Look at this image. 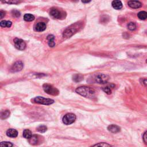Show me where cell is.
<instances>
[{"mask_svg": "<svg viewBox=\"0 0 147 147\" xmlns=\"http://www.w3.org/2000/svg\"><path fill=\"white\" fill-rule=\"evenodd\" d=\"M75 91H76L77 93L84 97H86V98L93 99L96 97V91L93 88L87 87V86L79 87Z\"/></svg>", "mask_w": 147, "mask_h": 147, "instance_id": "obj_1", "label": "cell"}, {"mask_svg": "<svg viewBox=\"0 0 147 147\" xmlns=\"http://www.w3.org/2000/svg\"><path fill=\"white\" fill-rule=\"evenodd\" d=\"M43 88L46 93L49 95H52V96H58L59 93V90L57 88L53 87L52 85H49V84H44L43 86Z\"/></svg>", "mask_w": 147, "mask_h": 147, "instance_id": "obj_2", "label": "cell"}, {"mask_svg": "<svg viewBox=\"0 0 147 147\" xmlns=\"http://www.w3.org/2000/svg\"><path fill=\"white\" fill-rule=\"evenodd\" d=\"M34 102L37 103H39V104L45 105H51L54 102V101L52 99L49 98H45L43 97H36V98H34Z\"/></svg>", "mask_w": 147, "mask_h": 147, "instance_id": "obj_3", "label": "cell"}, {"mask_svg": "<svg viewBox=\"0 0 147 147\" xmlns=\"http://www.w3.org/2000/svg\"><path fill=\"white\" fill-rule=\"evenodd\" d=\"M76 116L73 113H67L63 118V122L66 125H70L75 122Z\"/></svg>", "mask_w": 147, "mask_h": 147, "instance_id": "obj_4", "label": "cell"}, {"mask_svg": "<svg viewBox=\"0 0 147 147\" xmlns=\"http://www.w3.org/2000/svg\"><path fill=\"white\" fill-rule=\"evenodd\" d=\"M96 81L99 84L106 83L109 79V77L104 74H98L95 78Z\"/></svg>", "mask_w": 147, "mask_h": 147, "instance_id": "obj_5", "label": "cell"}, {"mask_svg": "<svg viewBox=\"0 0 147 147\" xmlns=\"http://www.w3.org/2000/svg\"><path fill=\"white\" fill-rule=\"evenodd\" d=\"M14 43L15 47L19 50L23 51L26 48V43L24 42V41L20 39H14Z\"/></svg>", "mask_w": 147, "mask_h": 147, "instance_id": "obj_6", "label": "cell"}, {"mask_svg": "<svg viewBox=\"0 0 147 147\" xmlns=\"http://www.w3.org/2000/svg\"><path fill=\"white\" fill-rule=\"evenodd\" d=\"M24 67V64L22 62L19 61L16 62V63L13 64L12 66L10 68V71L12 72H19L22 70V69Z\"/></svg>", "mask_w": 147, "mask_h": 147, "instance_id": "obj_7", "label": "cell"}, {"mask_svg": "<svg viewBox=\"0 0 147 147\" xmlns=\"http://www.w3.org/2000/svg\"><path fill=\"white\" fill-rule=\"evenodd\" d=\"M77 28L78 27H74V25L71 26L70 27H68L67 29L65 30V31H64L63 33V36L64 38H70L72 34L77 31Z\"/></svg>", "mask_w": 147, "mask_h": 147, "instance_id": "obj_8", "label": "cell"}, {"mask_svg": "<svg viewBox=\"0 0 147 147\" xmlns=\"http://www.w3.org/2000/svg\"><path fill=\"white\" fill-rule=\"evenodd\" d=\"M50 16L52 17L54 19H60L62 17V13L60 10H58L57 8H52L51 9L49 12Z\"/></svg>", "mask_w": 147, "mask_h": 147, "instance_id": "obj_9", "label": "cell"}, {"mask_svg": "<svg viewBox=\"0 0 147 147\" xmlns=\"http://www.w3.org/2000/svg\"><path fill=\"white\" fill-rule=\"evenodd\" d=\"M46 24L44 22H39L36 24L35 27H34V29L37 32H43L46 29Z\"/></svg>", "mask_w": 147, "mask_h": 147, "instance_id": "obj_10", "label": "cell"}, {"mask_svg": "<svg viewBox=\"0 0 147 147\" xmlns=\"http://www.w3.org/2000/svg\"><path fill=\"white\" fill-rule=\"evenodd\" d=\"M129 7L133 9H138L142 6V4L140 1H129L127 3Z\"/></svg>", "mask_w": 147, "mask_h": 147, "instance_id": "obj_11", "label": "cell"}, {"mask_svg": "<svg viewBox=\"0 0 147 147\" xmlns=\"http://www.w3.org/2000/svg\"><path fill=\"white\" fill-rule=\"evenodd\" d=\"M107 130L109 132L113 133H118L120 131L121 128L117 125H110L107 127Z\"/></svg>", "mask_w": 147, "mask_h": 147, "instance_id": "obj_12", "label": "cell"}, {"mask_svg": "<svg viewBox=\"0 0 147 147\" xmlns=\"http://www.w3.org/2000/svg\"><path fill=\"white\" fill-rule=\"evenodd\" d=\"M6 135L9 137L15 138L18 136V132L16 129H9L6 131Z\"/></svg>", "mask_w": 147, "mask_h": 147, "instance_id": "obj_13", "label": "cell"}, {"mask_svg": "<svg viewBox=\"0 0 147 147\" xmlns=\"http://www.w3.org/2000/svg\"><path fill=\"white\" fill-rule=\"evenodd\" d=\"M112 5L113 8L116 10H120L122 8V4L120 1H117V0L113 1L112 2Z\"/></svg>", "mask_w": 147, "mask_h": 147, "instance_id": "obj_14", "label": "cell"}, {"mask_svg": "<svg viewBox=\"0 0 147 147\" xmlns=\"http://www.w3.org/2000/svg\"><path fill=\"white\" fill-rule=\"evenodd\" d=\"M47 39L48 41V45L50 47H53L55 45V36L52 34H49L47 36Z\"/></svg>", "mask_w": 147, "mask_h": 147, "instance_id": "obj_15", "label": "cell"}, {"mask_svg": "<svg viewBox=\"0 0 147 147\" xmlns=\"http://www.w3.org/2000/svg\"><path fill=\"white\" fill-rule=\"evenodd\" d=\"M83 79V76L81 74H76L72 77V80L75 82H79Z\"/></svg>", "mask_w": 147, "mask_h": 147, "instance_id": "obj_16", "label": "cell"}, {"mask_svg": "<svg viewBox=\"0 0 147 147\" xmlns=\"http://www.w3.org/2000/svg\"><path fill=\"white\" fill-rule=\"evenodd\" d=\"M39 141V138L37 135H33L29 139V143L31 145H36Z\"/></svg>", "mask_w": 147, "mask_h": 147, "instance_id": "obj_17", "label": "cell"}, {"mask_svg": "<svg viewBox=\"0 0 147 147\" xmlns=\"http://www.w3.org/2000/svg\"><path fill=\"white\" fill-rule=\"evenodd\" d=\"M137 17L140 20H144L147 19V12L145 11H141L138 13Z\"/></svg>", "mask_w": 147, "mask_h": 147, "instance_id": "obj_18", "label": "cell"}, {"mask_svg": "<svg viewBox=\"0 0 147 147\" xmlns=\"http://www.w3.org/2000/svg\"><path fill=\"white\" fill-rule=\"evenodd\" d=\"M12 23L11 21H5L3 20L1 21V23H0V25L2 28H5V27H8L10 28L12 26Z\"/></svg>", "mask_w": 147, "mask_h": 147, "instance_id": "obj_19", "label": "cell"}, {"mask_svg": "<svg viewBox=\"0 0 147 147\" xmlns=\"http://www.w3.org/2000/svg\"><path fill=\"white\" fill-rule=\"evenodd\" d=\"M23 137L25 138V139H29L32 136V134L31 131L28 130V129H25V130H24L23 132Z\"/></svg>", "mask_w": 147, "mask_h": 147, "instance_id": "obj_20", "label": "cell"}, {"mask_svg": "<svg viewBox=\"0 0 147 147\" xmlns=\"http://www.w3.org/2000/svg\"><path fill=\"white\" fill-rule=\"evenodd\" d=\"M10 116V112L8 110H3L1 113V118L2 120H4V119L7 118L9 116Z\"/></svg>", "mask_w": 147, "mask_h": 147, "instance_id": "obj_21", "label": "cell"}, {"mask_svg": "<svg viewBox=\"0 0 147 147\" xmlns=\"http://www.w3.org/2000/svg\"><path fill=\"white\" fill-rule=\"evenodd\" d=\"M24 19L26 21H32L34 20V17L31 14H25L24 16Z\"/></svg>", "mask_w": 147, "mask_h": 147, "instance_id": "obj_22", "label": "cell"}, {"mask_svg": "<svg viewBox=\"0 0 147 147\" xmlns=\"http://www.w3.org/2000/svg\"><path fill=\"white\" fill-rule=\"evenodd\" d=\"M127 27L130 31H135L136 29V24L133 22H130L127 24Z\"/></svg>", "mask_w": 147, "mask_h": 147, "instance_id": "obj_23", "label": "cell"}, {"mask_svg": "<svg viewBox=\"0 0 147 147\" xmlns=\"http://www.w3.org/2000/svg\"><path fill=\"white\" fill-rule=\"evenodd\" d=\"M110 144L106 143V142H99V143L94 145L92 147H111Z\"/></svg>", "mask_w": 147, "mask_h": 147, "instance_id": "obj_24", "label": "cell"}, {"mask_svg": "<svg viewBox=\"0 0 147 147\" xmlns=\"http://www.w3.org/2000/svg\"><path fill=\"white\" fill-rule=\"evenodd\" d=\"M36 130L40 133H44L47 131V127L44 125H40V126L37 127Z\"/></svg>", "mask_w": 147, "mask_h": 147, "instance_id": "obj_25", "label": "cell"}, {"mask_svg": "<svg viewBox=\"0 0 147 147\" xmlns=\"http://www.w3.org/2000/svg\"><path fill=\"white\" fill-rule=\"evenodd\" d=\"M13 144L10 142L3 141L0 143V147H12Z\"/></svg>", "mask_w": 147, "mask_h": 147, "instance_id": "obj_26", "label": "cell"}, {"mask_svg": "<svg viewBox=\"0 0 147 147\" xmlns=\"http://www.w3.org/2000/svg\"><path fill=\"white\" fill-rule=\"evenodd\" d=\"M102 90L107 94H110L112 93V88L110 86H106V87H103Z\"/></svg>", "mask_w": 147, "mask_h": 147, "instance_id": "obj_27", "label": "cell"}, {"mask_svg": "<svg viewBox=\"0 0 147 147\" xmlns=\"http://www.w3.org/2000/svg\"><path fill=\"white\" fill-rule=\"evenodd\" d=\"M12 14L13 15V16H14L15 17H19L21 15L20 12L18 11V10H12Z\"/></svg>", "mask_w": 147, "mask_h": 147, "instance_id": "obj_28", "label": "cell"}, {"mask_svg": "<svg viewBox=\"0 0 147 147\" xmlns=\"http://www.w3.org/2000/svg\"><path fill=\"white\" fill-rule=\"evenodd\" d=\"M3 3H6L8 4H17L20 3V2L17 1H3Z\"/></svg>", "mask_w": 147, "mask_h": 147, "instance_id": "obj_29", "label": "cell"}, {"mask_svg": "<svg viewBox=\"0 0 147 147\" xmlns=\"http://www.w3.org/2000/svg\"><path fill=\"white\" fill-rule=\"evenodd\" d=\"M142 139H143V141L144 142V143L147 145V131L144 133Z\"/></svg>", "mask_w": 147, "mask_h": 147, "instance_id": "obj_30", "label": "cell"}, {"mask_svg": "<svg viewBox=\"0 0 147 147\" xmlns=\"http://www.w3.org/2000/svg\"><path fill=\"white\" fill-rule=\"evenodd\" d=\"M5 12L3 11V10H1V12H0V17H1V19H3V17L5 16Z\"/></svg>", "mask_w": 147, "mask_h": 147, "instance_id": "obj_31", "label": "cell"}, {"mask_svg": "<svg viewBox=\"0 0 147 147\" xmlns=\"http://www.w3.org/2000/svg\"><path fill=\"white\" fill-rule=\"evenodd\" d=\"M143 83L146 86H147V79H144L143 80Z\"/></svg>", "mask_w": 147, "mask_h": 147, "instance_id": "obj_32", "label": "cell"}, {"mask_svg": "<svg viewBox=\"0 0 147 147\" xmlns=\"http://www.w3.org/2000/svg\"><path fill=\"white\" fill-rule=\"evenodd\" d=\"M90 1H82V3H90Z\"/></svg>", "mask_w": 147, "mask_h": 147, "instance_id": "obj_33", "label": "cell"}, {"mask_svg": "<svg viewBox=\"0 0 147 147\" xmlns=\"http://www.w3.org/2000/svg\"><path fill=\"white\" fill-rule=\"evenodd\" d=\"M146 62L147 63V59H146Z\"/></svg>", "mask_w": 147, "mask_h": 147, "instance_id": "obj_34", "label": "cell"}, {"mask_svg": "<svg viewBox=\"0 0 147 147\" xmlns=\"http://www.w3.org/2000/svg\"><path fill=\"white\" fill-rule=\"evenodd\" d=\"M146 34H147V31H146Z\"/></svg>", "mask_w": 147, "mask_h": 147, "instance_id": "obj_35", "label": "cell"}]
</instances>
